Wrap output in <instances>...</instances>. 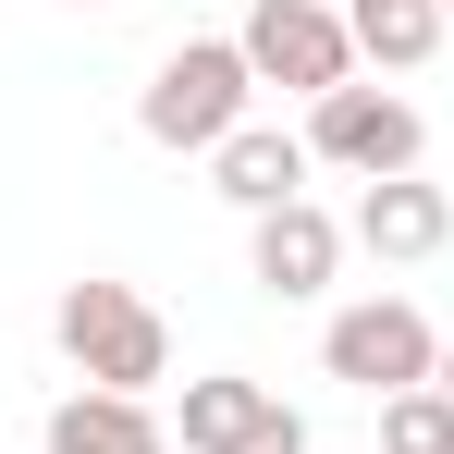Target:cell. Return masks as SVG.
<instances>
[{"mask_svg": "<svg viewBox=\"0 0 454 454\" xmlns=\"http://www.w3.org/2000/svg\"><path fill=\"white\" fill-rule=\"evenodd\" d=\"M172 442H184V454H307V418L270 393V380L209 369V380H184V405H172Z\"/></svg>", "mask_w": 454, "mask_h": 454, "instance_id": "cell-6", "label": "cell"}, {"mask_svg": "<svg viewBox=\"0 0 454 454\" xmlns=\"http://www.w3.org/2000/svg\"><path fill=\"white\" fill-rule=\"evenodd\" d=\"M307 160H332V172H356V184H393V172L430 160V123H418V98H393V86H332V98H307Z\"/></svg>", "mask_w": 454, "mask_h": 454, "instance_id": "cell-5", "label": "cell"}, {"mask_svg": "<svg viewBox=\"0 0 454 454\" xmlns=\"http://www.w3.org/2000/svg\"><path fill=\"white\" fill-rule=\"evenodd\" d=\"M50 454H172V418L148 393H62L50 405Z\"/></svg>", "mask_w": 454, "mask_h": 454, "instance_id": "cell-10", "label": "cell"}, {"mask_svg": "<svg viewBox=\"0 0 454 454\" xmlns=\"http://www.w3.org/2000/svg\"><path fill=\"white\" fill-rule=\"evenodd\" d=\"M246 270H258V295H283V307L332 295V270H344V222H332L319 197L258 209V222H246Z\"/></svg>", "mask_w": 454, "mask_h": 454, "instance_id": "cell-7", "label": "cell"}, {"mask_svg": "<svg viewBox=\"0 0 454 454\" xmlns=\"http://www.w3.org/2000/svg\"><path fill=\"white\" fill-rule=\"evenodd\" d=\"M442 12H454V0H442Z\"/></svg>", "mask_w": 454, "mask_h": 454, "instance_id": "cell-14", "label": "cell"}, {"mask_svg": "<svg viewBox=\"0 0 454 454\" xmlns=\"http://www.w3.org/2000/svg\"><path fill=\"white\" fill-rule=\"evenodd\" d=\"M344 25H356V62H380V74H418L430 50H442V0H344Z\"/></svg>", "mask_w": 454, "mask_h": 454, "instance_id": "cell-11", "label": "cell"}, {"mask_svg": "<svg viewBox=\"0 0 454 454\" xmlns=\"http://www.w3.org/2000/svg\"><path fill=\"white\" fill-rule=\"evenodd\" d=\"M344 246H369V258H442L454 246V197L442 184H418V172H393V184H356V222H344Z\"/></svg>", "mask_w": 454, "mask_h": 454, "instance_id": "cell-8", "label": "cell"}, {"mask_svg": "<svg viewBox=\"0 0 454 454\" xmlns=\"http://www.w3.org/2000/svg\"><path fill=\"white\" fill-rule=\"evenodd\" d=\"M233 50H246L258 86H295V98L356 86V25H344V0H246Z\"/></svg>", "mask_w": 454, "mask_h": 454, "instance_id": "cell-3", "label": "cell"}, {"mask_svg": "<svg viewBox=\"0 0 454 454\" xmlns=\"http://www.w3.org/2000/svg\"><path fill=\"white\" fill-rule=\"evenodd\" d=\"M442 393H454V344H442Z\"/></svg>", "mask_w": 454, "mask_h": 454, "instance_id": "cell-13", "label": "cell"}, {"mask_svg": "<svg viewBox=\"0 0 454 454\" xmlns=\"http://www.w3.org/2000/svg\"><path fill=\"white\" fill-rule=\"evenodd\" d=\"M380 454H454V393L442 380H418V393L380 405Z\"/></svg>", "mask_w": 454, "mask_h": 454, "instance_id": "cell-12", "label": "cell"}, {"mask_svg": "<svg viewBox=\"0 0 454 454\" xmlns=\"http://www.w3.org/2000/svg\"><path fill=\"white\" fill-rule=\"evenodd\" d=\"M319 369H332V380H356L369 405H393V393L442 380V332H430L405 295H356V307H332V332H319Z\"/></svg>", "mask_w": 454, "mask_h": 454, "instance_id": "cell-4", "label": "cell"}, {"mask_svg": "<svg viewBox=\"0 0 454 454\" xmlns=\"http://www.w3.org/2000/svg\"><path fill=\"white\" fill-rule=\"evenodd\" d=\"M246 98H258L246 50H233V37H184V50H172V62L148 74L136 123H148V148H184V160H209L222 136H246Z\"/></svg>", "mask_w": 454, "mask_h": 454, "instance_id": "cell-2", "label": "cell"}, {"mask_svg": "<svg viewBox=\"0 0 454 454\" xmlns=\"http://www.w3.org/2000/svg\"><path fill=\"white\" fill-rule=\"evenodd\" d=\"M50 332H62V356H74L86 393H160L172 380V319L136 283H62Z\"/></svg>", "mask_w": 454, "mask_h": 454, "instance_id": "cell-1", "label": "cell"}, {"mask_svg": "<svg viewBox=\"0 0 454 454\" xmlns=\"http://www.w3.org/2000/svg\"><path fill=\"white\" fill-rule=\"evenodd\" d=\"M307 172H319V160H307V136H283V123H246V136H222V148H209V184H222L246 222H258V209H295Z\"/></svg>", "mask_w": 454, "mask_h": 454, "instance_id": "cell-9", "label": "cell"}]
</instances>
